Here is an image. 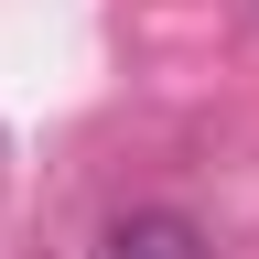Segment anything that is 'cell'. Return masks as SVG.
Instances as JSON below:
<instances>
[{
	"label": "cell",
	"mask_w": 259,
	"mask_h": 259,
	"mask_svg": "<svg viewBox=\"0 0 259 259\" xmlns=\"http://www.w3.org/2000/svg\"><path fill=\"white\" fill-rule=\"evenodd\" d=\"M97 259H205V238H194L184 216H119Z\"/></svg>",
	"instance_id": "6da1fadb"
}]
</instances>
